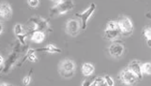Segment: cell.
Segmentation results:
<instances>
[{
    "label": "cell",
    "mask_w": 151,
    "mask_h": 86,
    "mask_svg": "<svg viewBox=\"0 0 151 86\" xmlns=\"http://www.w3.org/2000/svg\"><path fill=\"white\" fill-rule=\"evenodd\" d=\"M17 56L18 55L17 54L16 52H14L12 54L9 55L8 59L6 60V62L4 63V67H3V70L4 71H8L9 70L10 68L12 67L16 61L17 59Z\"/></svg>",
    "instance_id": "obj_12"
},
{
    "label": "cell",
    "mask_w": 151,
    "mask_h": 86,
    "mask_svg": "<svg viewBox=\"0 0 151 86\" xmlns=\"http://www.w3.org/2000/svg\"><path fill=\"white\" fill-rule=\"evenodd\" d=\"M81 29H82V26L78 20L71 18L67 21L65 25V32L68 35L76 37L78 35Z\"/></svg>",
    "instance_id": "obj_6"
},
{
    "label": "cell",
    "mask_w": 151,
    "mask_h": 86,
    "mask_svg": "<svg viewBox=\"0 0 151 86\" xmlns=\"http://www.w3.org/2000/svg\"><path fill=\"white\" fill-rule=\"evenodd\" d=\"M95 70L94 66L89 63H85L82 66V73L85 77H90Z\"/></svg>",
    "instance_id": "obj_14"
},
{
    "label": "cell",
    "mask_w": 151,
    "mask_h": 86,
    "mask_svg": "<svg viewBox=\"0 0 151 86\" xmlns=\"http://www.w3.org/2000/svg\"><path fill=\"white\" fill-rule=\"evenodd\" d=\"M13 15V9L9 3L2 2L0 5V16L3 19H8L11 18Z\"/></svg>",
    "instance_id": "obj_10"
},
{
    "label": "cell",
    "mask_w": 151,
    "mask_h": 86,
    "mask_svg": "<svg viewBox=\"0 0 151 86\" xmlns=\"http://www.w3.org/2000/svg\"><path fill=\"white\" fill-rule=\"evenodd\" d=\"M119 79L122 83L127 86L135 85L139 80L138 77L127 68L120 73Z\"/></svg>",
    "instance_id": "obj_4"
},
{
    "label": "cell",
    "mask_w": 151,
    "mask_h": 86,
    "mask_svg": "<svg viewBox=\"0 0 151 86\" xmlns=\"http://www.w3.org/2000/svg\"><path fill=\"white\" fill-rule=\"evenodd\" d=\"M0 26H1V30H0V33H1V35L2 33V32H3V23L2 22V21H1V24H0Z\"/></svg>",
    "instance_id": "obj_29"
},
{
    "label": "cell",
    "mask_w": 151,
    "mask_h": 86,
    "mask_svg": "<svg viewBox=\"0 0 151 86\" xmlns=\"http://www.w3.org/2000/svg\"><path fill=\"white\" fill-rule=\"evenodd\" d=\"M76 64L71 59H65L62 61L58 66V72L60 75L65 79L73 77L75 73Z\"/></svg>",
    "instance_id": "obj_3"
},
{
    "label": "cell",
    "mask_w": 151,
    "mask_h": 86,
    "mask_svg": "<svg viewBox=\"0 0 151 86\" xmlns=\"http://www.w3.org/2000/svg\"><path fill=\"white\" fill-rule=\"evenodd\" d=\"M106 29L107 30H116V29H119L118 24L117 21H111L107 23Z\"/></svg>",
    "instance_id": "obj_20"
},
{
    "label": "cell",
    "mask_w": 151,
    "mask_h": 86,
    "mask_svg": "<svg viewBox=\"0 0 151 86\" xmlns=\"http://www.w3.org/2000/svg\"><path fill=\"white\" fill-rule=\"evenodd\" d=\"M117 22L122 35H127L132 33L133 31V25L129 17L126 16L120 17Z\"/></svg>",
    "instance_id": "obj_5"
},
{
    "label": "cell",
    "mask_w": 151,
    "mask_h": 86,
    "mask_svg": "<svg viewBox=\"0 0 151 86\" xmlns=\"http://www.w3.org/2000/svg\"><path fill=\"white\" fill-rule=\"evenodd\" d=\"M146 17L147 18H148V19L151 20V14H150V13L146 14Z\"/></svg>",
    "instance_id": "obj_30"
},
{
    "label": "cell",
    "mask_w": 151,
    "mask_h": 86,
    "mask_svg": "<svg viewBox=\"0 0 151 86\" xmlns=\"http://www.w3.org/2000/svg\"><path fill=\"white\" fill-rule=\"evenodd\" d=\"M4 63V59H3V57L2 55H1L0 56V65H1V67H2V65H3Z\"/></svg>",
    "instance_id": "obj_27"
},
{
    "label": "cell",
    "mask_w": 151,
    "mask_h": 86,
    "mask_svg": "<svg viewBox=\"0 0 151 86\" xmlns=\"http://www.w3.org/2000/svg\"><path fill=\"white\" fill-rule=\"evenodd\" d=\"M30 36V39L32 41L37 44L42 43L45 38V33L40 31H37L32 33Z\"/></svg>",
    "instance_id": "obj_15"
},
{
    "label": "cell",
    "mask_w": 151,
    "mask_h": 86,
    "mask_svg": "<svg viewBox=\"0 0 151 86\" xmlns=\"http://www.w3.org/2000/svg\"><path fill=\"white\" fill-rule=\"evenodd\" d=\"M28 33L27 32H25V33H23L21 35L18 36H16L17 37V38L19 41V43L22 45L25 44V39L28 36Z\"/></svg>",
    "instance_id": "obj_22"
},
{
    "label": "cell",
    "mask_w": 151,
    "mask_h": 86,
    "mask_svg": "<svg viewBox=\"0 0 151 86\" xmlns=\"http://www.w3.org/2000/svg\"><path fill=\"white\" fill-rule=\"evenodd\" d=\"M1 86H12V85H8V84H7V83H2L1 84Z\"/></svg>",
    "instance_id": "obj_31"
},
{
    "label": "cell",
    "mask_w": 151,
    "mask_h": 86,
    "mask_svg": "<svg viewBox=\"0 0 151 86\" xmlns=\"http://www.w3.org/2000/svg\"><path fill=\"white\" fill-rule=\"evenodd\" d=\"M142 74L151 75V63H145L142 65Z\"/></svg>",
    "instance_id": "obj_18"
},
{
    "label": "cell",
    "mask_w": 151,
    "mask_h": 86,
    "mask_svg": "<svg viewBox=\"0 0 151 86\" xmlns=\"http://www.w3.org/2000/svg\"><path fill=\"white\" fill-rule=\"evenodd\" d=\"M27 3L32 8H36L40 4V1L38 0H29L27 1Z\"/></svg>",
    "instance_id": "obj_23"
},
{
    "label": "cell",
    "mask_w": 151,
    "mask_h": 86,
    "mask_svg": "<svg viewBox=\"0 0 151 86\" xmlns=\"http://www.w3.org/2000/svg\"><path fill=\"white\" fill-rule=\"evenodd\" d=\"M35 52H45L50 53H60L62 50L53 44H48L44 48L35 49Z\"/></svg>",
    "instance_id": "obj_13"
},
{
    "label": "cell",
    "mask_w": 151,
    "mask_h": 86,
    "mask_svg": "<svg viewBox=\"0 0 151 86\" xmlns=\"http://www.w3.org/2000/svg\"><path fill=\"white\" fill-rule=\"evenodd\" d=\"M23 31H24V29L23 28V26L21 24L18 23V24H15V26H14V32L16 36L21 35L23 33H25V32H23Z\"/></svg>",
    "instance_id": "obj_19"
},
{
    "label": "cell",
    "mask_w": 151,
    "mask_h": 86,
    "mask_svg": "<svg viewBox=\"0 0 151 86\" xmlns=\"http://www.w3.org/2000/svg\"><path fill=\"white\" fill-rule=\"evenodd\" d=\"M96 6L94 3H92L88 9L81 13H76V16L81 19L82 22V29L85 30L87 27L88 19L91 17L96 10Z\"/></svg>",
    "instance_id": "obj_7"
},
{
    "label": "cell",
    "mask_w": 151,
    "mask_h": 86,
    "mask_svg": "<svg viewBox=\"0 0 151 86\" xmlns=\"http://www.w3.org/2000/svg\"><path fill=\"white\" fill-rule=\"evenodd\" d=\"M96 79V77H92L91 78L89 77L88 79L84 80L82 83V86H90L92 82L94 81Z\"/></svg>",
    "instance_id": "obj_24"
},
{
    "label": "cell",
    "mask_w": 151,
    "mask_h": 86,
    "mask_svg": "<svg viewBox=\"0 0 151 86\" xmlns=\"http://www.w3.org/2000/svg\"><path fill=\"white\" fill-rule=\"evenodd\" d=\"M35 49L29 48L27 52L25 58L23 59V61L25 60V59H27L32 63L36 62L38 59L36 55H35Z\"/></svg>",
    "instance_id": "obj_16"
},
{
    "label": "cell",
    "mask_w": 151,
    "mask_h": 86,
    "mask_svg": "<svg viewBox=\"0 0 151 86\" xmlns=\"http://www.w3.org/2000/svg\"><path fill=\"white\" fill-rule=\"evenodd\" d=\"M109 52L112 57H120L124 52V46L120 42L114 41L110 45Z\"/></svg>",
    "instance_id": "obj_8"
},
{
    "label": "cell",
    "mask_w": 151,
    "mask_h": 86,
    "mask_svg": "<svg viewBox=\"0 0 151 86\" xmlns=\"http://www.w3.org/2000/svg\"><path fill=\"white\" fill-rule=\"evenodd\" d=\"M127 68L134 74L139 80L142 79L143 74L142 72V65L139 61L137 60H132L129 64Z\"/></svg>",
    "instance_id": "obj_9"
},
{
    "label": "cell",
    "mask_w": 151,
    "mask_h": 86,
    "mask_svg": "<svg viewBox=\"0 0 151 86\" xmlns=\"http://www.w3.org/2000/svg\"><path fill=\"white\" fill-rule=\"evenodd\" d=\"M31 81V76L30 74L25 76L23 79V83L24 86H28Z\"/></svg>",
    "instance_id": "obj_26"
},
{
    "label": "cell",
    "mask_w": 151,
    "mask_h": 86,
    "mask_svg": "<svg viewBox=\"0 0 151 86\" xmlns=\"http://www.w3.org/2000/svg\"><path fill=\"white\" fill-rule=\"evenodd\" d=\"M54 6L49 10V16L51 17L60 16L70 11L75 6L72 1H55Z\"/></svg>",
    "instance_id": "obj_2"
},
{
    "label": "cell",
    "mask_w": 151,
    "mask_h": 86,
    "mask_svg": "<svg viewBox=\"0 0 151 86\" xmlns=\"http://www.w3.org/2000/svg\"><path fill=\"white\" fill-rule=\"evenodd\" d=\"M143 33L147 39H151V28L148 27V28L144 29Z\"/></svg>",
    "instance_id": "obj_25"
},
{
    "label": "cell",
    "mask_w": 151,
    "mask_h": 86,
    "mask_svg": "<svg viewBox=\"0 0 151 86\" xmlns=\"http://www.w3.org/2000/svg\"><path fill=\"white\" fill-rule=\"evenodd\" d=\"M146 43L149 48H151V39H148L146 41Z\"/></svg>",
    "instance_id": "obj_28"
},
{
    "label": "cell",
    "mask_w": 151,
    "mask_h": 86,
    "mask_svg": "<svg viewBox=\"0 0 151 86\" xmlns=\"http://www.w3.org/2000/svg\"><path fill=\"white\" fill-rule=\"evenodd\" d=\"M104 80L108 86H114V82L112 77L109 75H106L104 77Z\"/></svg>",
    "instance_id": "obj_21"
},
{
    "label": "cell",
    "mask_w": 151,
    "mask_h": 86,
    "mask_svg": "<svg viewBox=\"0 0 151 86\" xmlns=\"http://www.w3.org/2000/svg\"><path fill=\"white\" fill-rule=\"evenodd\" d=\"M121 34L119 29L116 30H107L105 29L104 31V36L106 38L111 41H116V39L119 37Z\"/></svg>",
    "instance_id": "obj_11"
},
{
    "label": "cell",
    "mask_w": 151,
    "mask_h": 86,
    "mask_svg": "<svg viewBox=\"0 0 151 86\" xmlns=\"http://www.w3.org/2000/svg\"><path fill=\"white\" fill-rule=\"evenodd\" d=\"M27 32L30 35L32 33L37 31L44 33L52 31L48 21L41 17H32L30 18L27 23Z\"/></svg>",
    "instance_id": "obj_1"
},
{
    "label": "cell",
    "mask_w": 151,
    "mask_h": 86,
    "mask_svg": "<svg viewBox=\"0 0 151 86\" xmlns=\"http://www.w3.org/2000/svg\"><path fill=\"white\" fill-rule=\"evenodd\" d=\"M90 86H108L104 77H97Z\"/></svg>",
    "instance_id": "obj_17"
}]
</instances>
